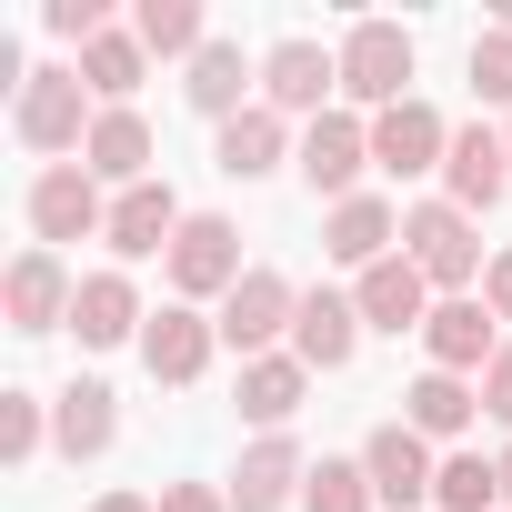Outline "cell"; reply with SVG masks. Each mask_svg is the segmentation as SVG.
Returning <instances> with one entry per match:
<instances>
[{"mask_svg": "<svg viewBox=\"0 0 512 512\" xmlns=\"http://www.w3.org/2000/svg\"><path fill=\"white\" fill-rule=\"evenodd\" d=\"M91 81L81 71H61V61H41L21 91H11V131H21V151H41V161H61V151H81L91 141Z\"/></svg>", "mask_w": 512, "mask_h": 512, "instance_id": "6da1fadb", "label": "cell"}, {"mask_svg": "<svg viewBox=\"0 0 512 512\" xmlns=\"http://www.w3.org/2000/svg\"><path fill=\"white\" fill-rule=\"evenodd\" d=\"M402 251L422 262V282H432L442 302H472V282L492 272V262H482L472 211H452V201H412V211H402Z\"/></svg>", "mask_w": 512, "mask_h": 512, "instance_id": "7a4b0ae2", "label": "cell"}, {"mask_svg": "<svg viewBox=\"0 0 512 512\" xmlns=\"http://www.w3.org/2000/svg\"><path fill=\"white\" fill-rule=\"evenodd\" d=\"M412 71H422V51H412L402 21H352V31H342V91H352V101L402 111V101H412Z\"/></svg>", "mask_w": 512, "mask_h": 512, "instance_id": "3957f363", "label": "cell"}, {"mask_svg": "<svg viewBox=\"0 0 512 512\" xmlns=\"http://www.w3.org/2000/svg\"><path fill=\"white\" fill-rule=\"evenodd\" d=\"M292 322H302V282H282L272 262H251V272H241V292L221 302V352L262 362L272 342H292Z\"/></svg>", "mask_w": 512, "mask_h": 512, "instance_id": "277c9868", "label": "cell"}, {"mask_svg": "<svg viewBox=\"0 0 512 512\" xmlns=\"http://www.w3.org/2000/svg\"><path fill=\"white\" fill-rule=\"evenodd\" d=\"M241 272H251V262H241V231H231L221 211H191L181 241H171V292H181V302H231Z\"/></svg>", "mask_w": 512, "mask_h": 512, "instance_id": "5b68a950", "label": "cell"}, {"mask_svg": "<svg viewBox=\"0 0 512 512\" xmlns=\"http://www.w3.org/2000/svg\"><path fill=\"white\" fill-rule=\"evenodd\" d=\"M342 91V51H322V41H272L262 51V101L282 111V121H322V101Z\"/></svg>", "mask_w": 512, "mask_h": 512, "instance_id": "8992f818", "label": "cell"}, {"mask_svg": "<svg viewBox=\"0 0 512 512\" xmlns=\"http://www.w3.org/2000/svg\"><path fill=\"white\" fill-rule=\"evenodd\" d=\"M362 472H372V502H382V512H422L442 462H432V442H422L412 422H372V432H362Z\"/></svg>", "mask_w": 512, "mask_h": 512, "instance_id": "52a82bcc", "label": "cell"}, {"mask_svg": "<svg viewBox=\"0 0 512 512\" xmlns=\"http://www.w3.org/2000/svg\"><path fill=\"white\" fill-rule=\"evenodd\" d=\"M322 201H362V171H372V121H352V111H322L312 131H302V161H292Z\"/></svg>", "mask_w": 512, "mask_h": 512, "instance_id": "ba28073f", "label": "cell"}, {"mask_svg": "<svg viewBox=\"0 0 512 512\" xmlns=\"http://www.w3.org/2000/svg\"><path fill=\"white\" fill-rule=\"evenodd\" d=\"M31 231H41V251H61V241H91V231H111V201H101V181H91L81 161H51V171L31 181Z\"/></svg>", "mask_w": 512, "mask_h": 512, "instance_id": "9c48e42d", "label": "cell"}, {"mask_svg": "<svg viewBox=\"0 0 512 512\" xmlns=\"http://www.w3.org/2000/svg\"><path fill=\"white\" fill-rule=\"evenodd\" d=\"M71 302H81V282L61 272V251H41V241L0 272V312H11V332H71Z\"/></svg>", "mask_w": 512, "mask_h": 512, "instance_id": "30bf717a", "label": "cell"}, {"mask_svg": "<svg viewBox=\"0 0 512 512\" xmlns=\"http://www.w3.org/2000/svg\"><path fill=\"white\" fill-rule=\"evenodd\" d=\"M442 151H452V121H442L432 101L372 111V171H392V181H422V171H442Z\"/></svg>", "mask_w": 512, "mask_h": 512, "instance_id": "8fae6325", "label": "cell"}, {"mask_svg": "<svg viewBox=\"0 0 512 512\" xmlns=\"http://www.w3.org/2000/svg\"><path fill=\"white\" fill-rule=\"evenodd\" d=\"M502 191H512V141L482 131V121H462L452 151H442V201H452V211H492Z\"/></svg>", "mask_w": 512, "mask_h": 512, "instance_id": "7c38bea8", "label": "cell"}, {"mask_svg": "<svg viewBox=\"0 0 512 512\" xmlns=\"http://www.w3.org/2000/svg\"><path fill=\"white\" fill-rule=\"evenodd\" d=\"M422 352H432V372H462V382H482L492 372V352H502V322H492V302L472 292V302H432V322H422Z\"/></svg>", "mask_w": 512, "mask_h": 512, "instance_id": "4fadbf2b", "label": "cell"}, {"mask_svg": "<svg viewBox=\"0 0 512 512\" xmlns=\"http://www.w3.org/2000/svg\"><path fill=\"white\" fill-rule=\"evenodd\" d=\"M211 352H221V322H201L191 302H171V312H151V332H141V372L151 382H201L211 372Z\"/></svg>", "mask_w": 512, "mask_h": 512, "instance_id": "5bb4252c", "label": "cell"}, {"mask_svg": "<svg viewBox=\"0 0 512 512\" xmlns=\"http://www.w3.org/2000/svg\"><path fill=\"white\" fill-rule=\"evenodd\" d=\"M121 442V392L111 382H61L51 392V452L61 462H101Z\"/></svg>", "mask_w": 512, "mask_h": 512, "instance_id": "9a60e30c", "label": "cell"}, {"mask_svg": "<svg viewBox=\"0 0 512 512\" xmlns=\"http://www.w3.org/2000/svg\"><path fill=\"white\" fill-rule=\"evenodd\" d=\"M302 482H312L302 442H292V432H262V442L241 452V472H231V512H292Z\"/></svg>", "mask_w": 512, "mask_h": 512, "instance_id": "2e32d148", "label": "cell"}, {"mask_svg": "<svg viewBox=\"0 0 512 512\" xmlns=\"http://www.w3.org/2000/svg\"><path fill=\"white\" fill-rule=\"evenodd\" d=\"M322 251H332V262L362 282L372 262H392V251H402V211H392L382 191H362V201H332V221H322Z\"/></svg>", "mask_w": 512, "mask_h": 512, "instance_id": "e0dca14e", "label": "cell"}, {"mask_svg": "<svg viewBox=\"0 0 512 512\" xmlns=\"http://www.w3.org/2000/svg\"><path fill=\"white\" fill-rule=\"evenodd\" d=\"M352 302H362V332H422V322H432V282H422L412 251L372 262V272L352 282Z\"/></svg>", "mask_w": 512, "mask_h": 512, "instance_id": "ac0fdd59", "label": "cell"}, {"mask_svg": "<svg viewBox=\"0 0 512 512\" xmlns=\"http://www.w3.org/2000/svg\"><path fill=\"white\" fill-rule=\"evenodd\" d=\"M352 352H362V302H352V292H302L292 362H302V372H352Z\"/></svg>", "mask_w": 512, "mask_h": 512, "instance_id": "d6986e66", "label": "cell"}, {"mask_svg": "<svg viewBox=\"0 0 512 512\" xmlns=\"http://www.w3.org/2000/svg\"><path fill=\"white\" fill-rule=\"evenodd\" d=\"M181 221H191V211L171 201V181H141V191H121V201H111V231H101V241L121 251V262H151V251L171 262V241H181Z\"/></svg>", "mask_w": 512, "mask_h": 512, "instance_id": "ffe728a7", "label": "cell"}, {"mask_svg": "<svg viewBox=\"0 0 512 512\" xmlns=\"http://www.w3.org/2000/svg\"><path fill=\"white\" fill-rule=\"evenodd\" d=\"M71 332H81V352H111V342H141V332H151V312H141L131 272H81V302H71Z\"/></svg>", "mask_w": 512, "mask_h": 512, "instance_id": "44dd1931", "label": "cell"}, {"mask_svg": "<svg viewBox=\"0 0 512 512\" xmlns=\"http://www.w3.org/2000/svg\"><path fill=\"white\" fill-rule=\"evenodd\" d=\"M251 91H262V61H241V41H211L201 61H191V81H181V101L221 131V121H241L251 111Z\"/></svg>", "mask_w": 512, "mask_h": 512, "instance_id": "7402d4cb", "label": "cell"}, {"mask_svg": "<svg viewBox=\"0 0 512 512\" xmlns=\"http://www.w3.org/2000/svg\"><path fill=\"white\" fill-rule=\"evenodd\" d=\"M211 161H221L231 181H262V171H282V161H302V151H292V121H282L272 101H251L241 121H221V141H211Z\"/></svg>", "mask_w": 512, "mask_h": 512, "instance_id": "603a6c76", "label": "cell"}, {"mask_svg": "<svg viewBox=\"0 0 512 512\" xmlns=\"http://www.w3.org/2000/svg\"><path fill=\"white\" fill-rule=\"evenodd\" d=\"M81 171H91V181L141 191V181H151V121H141V111H101V121H91V141H81Z\"/></svg>", "mask_w": 512, "mask_h": 512, "instance_id": "cb8c5ba5", "label": "cell"}, {"mask_svg": "<svg viewBox=\"0 0 512 512\" xmlns=\"http://www.w3.org/2000/svg\"><path fill=\"white\" fill-rule=\"evenodd\" d=\"M472 412H482V382H462V372H422V382L402 392V422H412L422 442H462Z\"/></svg>", "mask_w": 512, "mask_h": 512, "instance_id": "d4e9b609", "label": "cell"}, {"mask_svg": "<svg viewBox=\"0 0 512 512\" xmlns=\"http://www.w3.org/2000/svg\"><path fill=\"white\" fill-rule=\"evenodd\" d=\"M302 392H312V372H302L292 352H262V362H241V422H262V432H292Z\"/></svg>", "mask_w": 512, "mask_h": 512, "instance_id": "484cf974", "label": "cell"}, {"mask_svg": "<svg viewBox=\"0 0 512 512\" xmlns=\"http://www.w3.org/2000/svg\"><path fill=\"white\" fill-rule=\"evenodd\" d=\"M131 41L151 61H201L211 51V21H201V0H141L131 11Z\"/></svg>", "mask_w": 512, "mask_h": 512, "instance_id": "4316f807", "label": "cell"}, {"mask_svg": "<svg viewBox=\"0 0 512 512\" xmlns=\"http://www.w3.org/2000/svg\"><path fill=\"white\" fill-rule=\"evenodd\" d=\"M141 71H151V51H141L131 31H101V41L81 51V81H91V101H101V111H131Z\"/></svg>", "mask_w": 512, "mask_h": 512, "instance_id": "83f0119b", "label": "cell"}, {"mask_svg": "<svg viewBox=\"0 0 512 512\" xmlns=\"http://www.w3.org/2000/svg\"><path fill=\"white\" fill-rule=\"evenodd\" d=\"M432 502H442V512H502V472H492L482 452H442Z\"/></svg>", "mask_w": 512, "mask_h": 512, "instance_id": "f1b7e54d", "label": "cell"}, {"mask_svg": "<svg viewBox=\"0 0 512 512\" xmlns=\"http://www.w3.org/2000/svg\"><path fill=\"white\" fill-rule=\"evenodd\" d=\"M41 442H51V402L41 392H0V462H41Z\"/></svg>", "mask_w": 512, "mask_h": 512, "instance_id": "f546056e", "label": "cell"}, {"mask_svg": "<svg viewBox=\"0 0 512 512\" xmlns=\"http://www.w3.org/2000/svg\"><path fill=\"white\" fill-rule=\"evenodd\" d=\"M302 512H372V472H362V452H352V462H312Z\"/></svg>", "mask_w": 512, "mask_h": 512, "instance_id": "4dcf8cb0", "label": "cell"}, {"mask_svg": "<svg viewBox=\"0 0 512 512\" xmlns=\"http://www.w3.org/2000/svg\"><path fill=\"white\" fill-rule=\"evenodd\" d=\"M472 101L512 111V31H472Z\"/></svg>", "mask_w": 512, "mask_h": 512, "instance_id": "1f68e13d", "label": "cell"}, {"mask_svg": "<svg viewBox=\"0 0 512 512\" xmlns=\"http://www.w3.org/2000/svg\"><path fill=\"white\" fill-rule=\"evenodd\" d=\"M51 31H61V41H81V51H91V41H101V31H111V11H101V0H51Z\"/></svg>", "mask_w": 512, "mask_h": 512, "instance_id": "d6a6232c", "label": "cell"}, {"mask_svg": "<svg viewBox=\"0 0 512 512\" xmlns=\"http://www.w3.org/2000/svg\"><path fill=\"white\" fill-rule=\"evenodd\" d=\"M161 512H231V492H211V482H161Z\"/></svg>", "mask_w": 512, "mask_h": 512, "instance_id": "836d02e7", "label": "cell"}, {"mask_svg": "<svg viewBox=\"0 0 512 512\" xmlns=\"http://www.w3.org/2000/svg\"><path fill=\"white\" fill-rule=\"evenodd\" d=\"M482 412H492V422H512V342H502V352H492V372H482Z\"/></svg>", "mask_w": 512, "mask_h": 512, "instance_id": "e575fe53", "label": "cell"}, {"mask_svg": "<svg viewBox=\"0 0 512 512\" xmlns=\"http://www.w3.org/2000/svg\"><path fill=\"white\" fill-rule=\"evenodd\" d=\"M482 302H492V322H512V251H492V272H482Z\"/></svg>", "mask_w": 512, "mask_h": 512, "instance_id": "d590c367", "label": "cell"}, {"mask_svg": "<svg viewBox=\"0 0 512 512\" xmlns=\"http://www.w3.org/2000/svg\"><path fill=\"white\" fill-rule=\"evenodd\" d=\"M91 512H161V502H151V492H101Z\"/></svg>", "mask_w": 512, "mask_h": 512, "instance_id": "8d00e7d4", "label": "cell"}, {"mask_svg": "<svg viewBox=\"0 0 512 512\" xmlns=\"http://www.w3.org/2000/svg\"><path fill=\"white\" fill-rule=\"evenodd\" d=\"M492 472H502V512H512V452H502V462H492Z\"/></svg>", "mask_w": 512, "mask_h": 512, "instance_id": "74e56055", "label": "cell"}, {"mask_svg": "<svg viewBox=\"0 0 512 512\" xmlns=\"http://www.w3.org/2000/svg\"><path fill=\"white\" fill-rule=\"evenodd\" d=\"M502 141H512V121H502Z\"/></svg>", "mask_w": 512, "mask_h": 512, "instance_id": "f35d334b", "label": "cell"}]
</instances>
